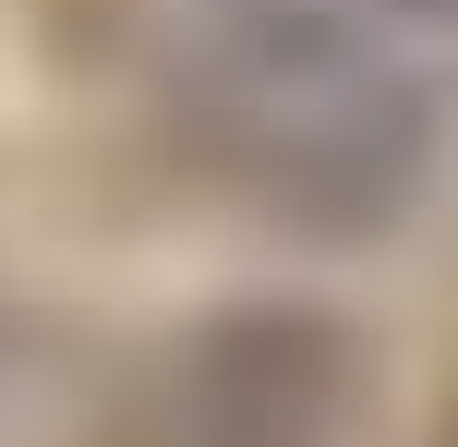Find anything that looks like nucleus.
Wrapping results in <instances>:
<instances>
[{
	"label": "nucleus",
	"instance_id": "f257e3e1",
	"mask_svg": "<svg viewBox=\"0 0 458 447\" xmlns=\"http://www.w3.org/2000/svg\"><path fill=\"white\" fill-rule=\"evenodd\" d=\"M182 145L301 230H374L446 169L458 13L435 0H145Z\"/></svg>",
	"mask_w": 458,
	"mask_h": 447
},
{
	"label": "nucleus",
	"instance_id": "f03ea898",
	"mask_svg": "<svg viewBox=\"0 0 458 447\" xmlns=\"http://www.w3.org/2000/svg\"><path fill=\"white\" fill-rule=\"evenodd\" d=\"M157 447H338L350 435V339L314 303H229L169 339L145 387Z\"/></svg>",
	"mask_w": 458,
	"mask_h": 447
},
{
	"label": "nucleus",
	"instance_id": "7ed1b4c3",
	"mask_svg": "<svg viewBox=\"0 0 458 447\" xmlns=\"http://www.w3.org/2000/svg\"><path fill=\"white\" fill-rule=\"evenodd\" d=\"M435 447H458V411H446V435H435Z\"/></svg>",
	"mask_w": 458,
	"mask_h": 447
}]
</instances>
